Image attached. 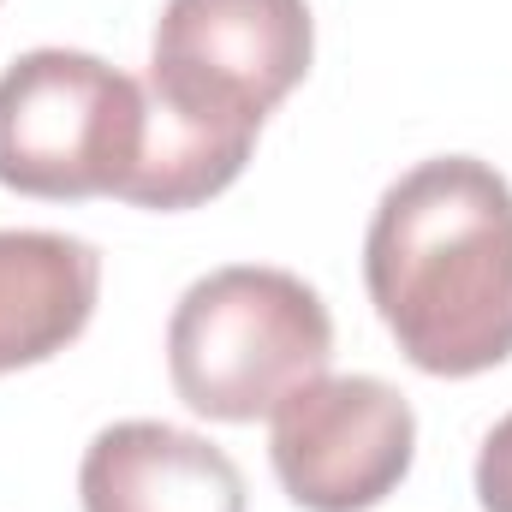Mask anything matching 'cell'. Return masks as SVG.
Masks as SVG:
<instances>
[{
  "label": "cell",
  "mask_w": 512,
  "mask_h": 512,
  "mask_svg": "<svg viewBox=\"0 0 512 512\" xmlns=\"http://www.w3.org/2000/svg\"><path fill=\"white\" fill-rule=\"evenodd\" d=\"M143 84L78 48H30L0 72V185L48 203L126 197L143 161Z\"/></svg>",
  "instance_id": "cell-3"
},
{
  "label": "cell",
  "mask_w": 512,
  "mask_h": 512,
  "mask_svg": "<svg viewBox=\"0 0 512 512\" xmlns=\"http://www.w3.org/2000/svg\"><path fill=\"white\" fill-rule=\"evenodd\" d=\"M477 501H483V512H512V411L483 435V453H477Z\"/></svg>",
  "instance_id": "cell-8"
},
{
  "label": "cell",
  "mask_w": 512,
  "mask_h": 512,
  "mask_svg": "<svg viewBox=\"0 0 512 512\" xmlns=\"http://www.w3.org/2000/svg\"><path fill=\"white\" fill-rule=\"evenodd\" d=\"M334 316L286 268L233 262L185 286L167 322V370L179 399L215 423L274 417L298 387L328 376Z\"/></svg>",
  "instance_id": "cell-2"
},
{
  "label": "cell",
  "mask_w": 512,
  "mask_h": 512,
  "mask_svg": "<svg viewBox=\"0 0 512 512\" xmlns=\"http://www.w3.org/2000/svg\"><path fill=\"white\" fill-rule=\"evenodd\" d=\"M84 512H245L239 465L173 423H108L78 465Z\"/></svg>",
  "instance_id": "cell-6"
},
{
  "label": "cell",
  "mask_w": 512,
  "mask_h": 512,
  "mask_svg": "<svg viewBox=\"0 0 512 512\" xmlns=\"http://www.w3.org/2000/svg\"><path fill=\"white\" fill-rule=\"evenodd\" d=\"M316 24L304 0H167L149 48V96L215 126L262 131L304 84Z\"/></svg>",
  "instance_id": "cell-4"
},
{
  "label": "cell",
  "mask_w": 512,
  "mask_h": 512,
  "mask_svg": "<svg viewBox=\"0 0 512 512\" xmlns=\"http://www.w3.org/2000/svg\"><path fill=\"white\" fill-rule=\"evenodd\" d=\"M102 292V256L72 233L0 227V376L66 352Z\"/></svg>",
  "instance_id": "cell-7"
},
{
  "label": "cell",
  "mask_w": 512,
  "mask_h": 512,
  "mask_svg": "<svg viewBox=\"0 0 512 512\" xmlns=\"http://www.w3.org/2000/svg\"><path fill=\"white\" fill-rule=\"evenodd\" d=\"M417 453L411 399L382 376H316L274 411L268 459L304 512H370Z\"/></svg>",
  "instance_id": "cell-5"
},
{
  "label": "cell",
  "mask_w": 512,
  "mask_h": 512,
  "mask_svg": "<svg viewBox=\"0 0 512 512\" xmlns=\"http://www.w3.org/2000/svg\"><path fill=\"white\" fill-rule=\"evenodd\" d=\"M370 304L423 376L512 358V185L477 155L399 173L364 233Z\"/></svg>",
  "instance_id": "cell-1"
}]
</instances>
